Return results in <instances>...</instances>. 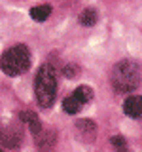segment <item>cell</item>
<instances>
[{
    "mask_svg": "<svg viewBox=\"0 0 142 152\" xmlns=\"http://www.w3.org/2000/svg\"><path fill=\"white\" fill-rule=\"evenodd\" d=\"M112 86L117 93L135 91L142 82V69L135 61H120L112 69Z\"/></svg>",
    "mask_w": 142,
    "mask_h": 152,
    "instance_id": "6da1fadb",
    "label": "cell"
},
{
    "mask_svg": "<svg viewBox=\"0 0 142 152\" xmlns=\"http://www.w3.org/2000/svg\"><path fill=\"white\" fill-rule=\"evenodd\" d=\"M34 91H36V101L42 108H49L53 104L57 95V76L55 69L49 63H44L38 69L34 80Z\"/></svg>",
    "mask_w": 142,
    "mask_h": 152,
    "instance_id": "7a4b0ae2",
    "label": "cell"
},
{
    "mask_svg": "<svg viewBox=\"0 0 142 152\" xmlns=\"http://www.w3.org/2000/svg\"><path fill=\"white\" fill-rule=\"evenodd\" d=\"M30 66V51L25 44L12 46L9 50L4 51L2 59H0V69L6 76H19L27 72Z\"/></svg>",
    "mask_w": 142,
    "mask_h": 152,
    "instance_id": "3957f363",
    "label": "cell"
},
{
    "mask_svg": "<svg viewBox=\"0 0 142 152\" xmlns=\"http://www.w3.org/2000/svg\"><path fill=\"white\" fill-rule=\"evenodd\" d=\"M21 139H23L21 127L8 126V127H2V129H0V145H2L4 148H17V146L21 145Z\"/></svg>",
    "mask_w": 142,
    "mask_h": 152,
    "instance_id": "277c9868",
    "label": "cell"
},
{
    "mask_svg": "<svg viewBox=\"0 0 142 152\" xmlns=\"http://www.w3.org/2000/svg\"><path fill=\"white\" fill-rule=\"evenodd\" d=\"M76 131H78L80 139L85 141V142H93L97 139V124H95L91 118H82L74 124Z\"/></svg>",
    "mask_w": 142,
    "mask_h": 152,
    "instance_id": "5b68a950",
    "label": "cell"
},
{
    "mask_svg": "<svg viewBox=\"0 0 142 152\" xmlns=\"http://www.w3.org/2000/svg\"><path fill=\"white\" fill-rule=\"evenodd\" d=\"M123 112L131 118H142V95H131L123 103Z\"/></svg>",
    "mask_w": 142,
    "mask_h": 152,
    "instance_id": "8992f818",
    "label": "cell"
},
{
    "mask_svg": "<svg viewBox=\"0 0 142 152\" xmlns=\"http://www.w3.org/2000/svg\"><path fill=\"white\" fill-rule=\"evenodd\" d=\"M19 120L21 122H27L28 124V129H30L32 135H38V133L42 131V122H40V118H38V114L36 112H30V110H27V112H21V116H19Z\"/></svg>",
    "mask_w": 142,
    "mask_h": 152,
    "instance_id": "52a82bcc",
    "label": "cell"
},
{
    "mask_svg": "<svg viewBox=\"0 0 142 152\" xmlns=\"http://www.w3.org/2000/svg\"><path fill=\"white\" fill-rule=\"evenodd\" d=\"M99 21V12L95 8H85L82 13H80V23L83 27H93L95 23Z\"/></svg>",
    "mask_w": 142,
    "mask_h": 152,
    "instance_id": "ba28073f",
    "label": "cell"
},
{
    "mask_svg": "<svg viewBox=\"0 0 142 152\" xmlns=\"http://www.w3.org/2000/svg\"><path fill=\"white\" fill-rule=\"evenodd\" d=\"M74 97L78 99L82 104H87V103H91L93 101V89L89 88V86H78V88L74 89Z\"/></svg>",
    "mask_w": 142,
    "mask_h": 152,
    "instance_id": "9c48e42d",
    "label": "cell"
},
{
    "mask_svg": "<svg viewBox=\"0 0 142 152\" xmlns=\"http://www.w3.org/2000/svg\"><path fill=\"white\" fill-rule=\"evenodd\" d=\"M49 15H51V6H47V4H42V6H36V8L30 10V17L38 23L46 21Z\"/></svg>",
    "mask_w": 142,
    "mask_h": 152,
    "instance_id": "30bf717a",
    "label": "cell"
},
{
    "mask_svg": "<svg viewBox=\"0 0 142 152\" xmlns=\"http://www.w3.org/2000/svg\"><path fill=\"white\" fill-rule=\"evenodd\" d=\"M83 108V104L78 101V99L74 97V95H70V97H66L64 101H63V110L66 114H78L80 110Z\"/></svg>",
    "mask_w": 142,
    "mask_h": 152,
    "instance_id": "8fae6325",
    "label": "cell"
},
{
    "mask_svg": "<svg viewBox=\"0 0 142 152\" xmlns=\"http://www.w3.org/2000/svg\"><path fill=\"white\" fill-rule=\"evenodd\" d=\"M55 133H38L36 135V142H38V146H40L42 150H47V148H51V146H53V141H55Z\"/></svg>",
    "mask_w": 142,
    "mask_h": 152,
    "instance_id": "7c38bea8",
    "label": "cell"
},
{
    "mask_svg": "<svg viewBox=\"0 0 142 152\" xmlns=\"http://www.w3.org/2000/svg\"><path fill=\"white\" fill-rule=\"evenodd\" d=\"M110 142L114 145V148H116V150L127 148V141H125V137H121V135H114V137H110Z\"/></svg>",
    "mask_w": 142,
    "mask_h": 152,
    "instance_id": "4fadbf2b",
    "label": "cell"
},
{
    "mask_svg": "<svg viewBox=\"0 0 142 152\" xmlns=\"http://www.w3.org/2000/svg\"><path fill=\"white\" fill-rule=\"evenodd\" d=\"M63 70H64L66 78H74V76H76V70H78V69H76L74 65H66V66H64Z\"/></svg>",
    "mask_w": 142,
    "mask_h": 152,
    "instance_id": "5bb4252c",
    "label": "cell"
},
{
    "mask_svg": "<svg viewBox=\"0 0 142 152\" xmlns=\"http://www.w3.org/2000/svg\"><path fill=\"white\" fill-rule=\"evenodd\" d=\"M0 152H4V148H0Z\"/></svg>",
    "mask_w": 142,
    "mask_h": 152,
    "instance_id": "9a60e30c",
    "label": "cell"
}]
</instances>
